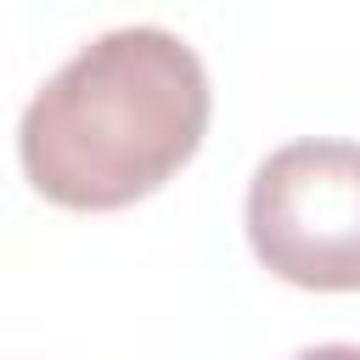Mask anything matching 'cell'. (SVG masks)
<instances>
[{"label": "cell", "instance_id": "cell-1", "mask_svg": "<svg viewBox=\"0 0 360 360\" xmlns=\"http://www.w3.org/2000/svg\"><path fill=\"white\" fill-rule=\"evenodd\" d=\"M208 135L202 56L169 28H112L62 62L17 124L28 186L79 214L152 197Z\"/></svg>", "mask_w": 360, "mask_h": 360}, {"label": "cell", "instance_id": "cell-3", "mask_svg": "<svg viewBox=\"0 0 360 360\" xmlns=\"http://www.w3.org/2000/svg\"><path fill=\"white\" fill-rule=\"evenodd\" d=\"M292 360H360V343H315V349H304Z\"/></svg>", "mask_w": 360, "mask_h": 360}, {"label": "cell", "instance_id": "cell-2", "mask_svg": "<svg viewBox=\"0 0 360 360\" xmlns=\"http://www.w3.org/2000/svg\"><path fill=\"white\" fill-rule=\"evenodd\" d=\"M248 242L304 292H360V141H287L248 180Z\"/></svg>", "mask_w": 360, "mask_h": 360}]
</instances>
